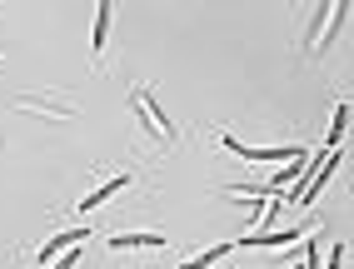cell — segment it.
<instances>
[{
  "label": "cell",
  "mask_w": 354,
  "mask_h": 269,
  "mask_svg": "<svg viewBox=\"0 0 354 269\" xmlns=\"http://www.w3.org/2000/svg\"><path fill=\"white\" fill-rule=\"evenodd\" d=\"M165 234L160 230H145V234H110V250H160Z\"/></svg>",
  "instance_id": "8992f818"
},
{
  "label": "cell",
  "mask_w": 354,
  "mask_h": 269,
  "mask_svg": "<svg viewBox=\"0 0 354 269\" xmlns=\"http://www.w3.org/2000/svg\"><path fill=\"white\" fill-rule=\"evenodd\" d=\"M304 269H319V244L304 239Z\"/></svg>",
  "instance_id": "7c38bea8"
},
{
  "label": "cell",
  "mask_w": 354,
  "mask_h": 269,
  "mask_svg": "<svg viewBox=\"0 0 354 269\" xmlns=\"http://www.w3.org/2000/svg\"><path fill=\"white\" fill-rule=\"evenodd\" d=\"M329 269H344V244H335V250H329Z\"/></svg>",
  "instance_id": "4fadbf2b"
},
{
  "label": "cell",
  "mask_w": 354,
  "mask_h": 269,
  "mask_svg": "<svg viewBox=\"0 0 354 269\" xmlns=\"http://www.w3.org/2000/svg\"><path fill=\"white\" fill-rule=\"evenodd\" d=\"M234 254V244H215V250H205V254H195V259H185L180 269H209V264H220V259H230Z\"/></svg>",
  "instance_id": "9c48e42d"
},
{
  "label": "cell",
  "mask_w": 354,
  "mask_h": 269,
  "mask_svg": "<svg viewBox=\"0 0 354 269\" xmlns=\"http://www.w3.org/2000/svg\"><path fill=\"white\" fill-rule=\"evenodd\" d=\"M220 150H230V155H240V160H270V165H279V160H299L310 145H279V150H254V145H240L234 135H220Z\"/></svg>",
  "instance_id": "7a4b0ae2"
},
{
  "label": "cell",
  "mask_w": 354,
  "mask_h": 269,
  "mask_svg": "<svg viewBox=\"0 0 354 269\" xmlns=\"http://www.w3.org/2000/svg\"><path fill=\"white\" fill-rule=\"evenodd\" d=\"M15 105L26 110V115H50V120H70V115H75L65 100H50V95H20Z\"/></svg>",
  "instance_id": "3957f363"
},
{
  "label": "cell",
  "mask_w": 354,
  "mask_h": 269,
  "mask_svg": "<svg viewBox=\"0 0 354 269\" xmlns=\"http://www.w3.org/2000/svg\"><path fill=\"white\" fill-rule=\"evenodd\" d=\"M125 185H130V175H115V180H105L100 189H90L85 200H80V214H85V210H95V205H105V200H115V194H120Z\"/></svg>",
  "instance_id": "52a82bcc"
},
{
  "label": "cell",
  "mask_w": 354,
  "mask_h": 269,
  "mask_svg": "<svg viewBox=\"0 0 354 269\" xmlns=\"http://www.w3.org/2000/svg\"><path fill=\"white\" fill-rule=\"evenodd\" d=\"M344 130H349V105H339V110H335V120H329V135H324V145H319V150H339Z\"/></svg>",
  "instance_id": "ba28073f"
},
{
  "label": "cell",
  "mask_w": 354,
  "mask_h": 269,
  "mask_svg": "<svg viewBox=\"0 0 354 269\" xmlns=\"http://www.w3.org/2000/svg\"><path fill=\"white\" fill-rule=\"evenodd\" d=\"M80 264V250H65L60 259H50V269H75Z\"/></svg>",
  "instance_id": "8fae6325"
},
{
  "label": "cell",
  "mask_w": 354,
  "mask_h": 269,
  "mask_svg": "<svg viewBox=\"0 0 354 269\" xmlns=\"http://www.w3.org/2000/svg\"><path fill=\"white\" fill-rule=\"evenodd\" d=\"M130 105H135V115H140V125H145L160 145H175V125H170V115L160 110V100L140 85V90H130Z\"/></svg>",
  "instance_id": "6da1fadb"
},
{
  "label": "cell",
  "mask_w": 354,
  "mask_h": 269,
  "mask_svg": "<svg viewBox=\"0 0 354 269\" xmlns=\"http://www.w3.org/2000/svg\"><path fill=\"white\" fill-rule=\"evenodd\" d=\"M299 269H304V264H299Z\"/></svg>",
  "instance_id": "5bb4252c"
},
{
  "label": "cell",
  "mask_w": 354,
  "mask_h": 269,
  "mask_svg": "<svg viewBox=\"0 0 354 269\" xmlns=\"http://www.w3.org/2000/svg\"><path fill=\"white\" fill-rule=\"evenodd\" d=\"M85 234H90V230H60L55 239H45V244H40V264H50V259H60V254L70 250V244H80Z\"/></svg>",
  "instance_id": "5b68a950"
},
{
  "label": "cell",
  "mask_w": 354,
  "mask_h": 269,
  "mask_svg": "<svg viewBox=\"0 0 354 269\" xmlns=\"http://www.w3.org/2000/svg\"><path fill=\"white\" fill-rule=\"evenodd\" d=\"M110 15H115V6L105 0V6L95 10V55H105V35H110Z\"/></svg>",
  "instance_id": "30bf717a"
},
{
  "label": "cell",
  "mask_w": 354,
  "mask_h": 269,
  "mask_svg": "<svg viewBox=\"0 0 354 269\" xmlns=\"http://www.w3.org/2000/svg\"><path fill=\"white\" fill-rule=\"evenodd\" d=\"M304 239L299 230H259V234H240V250H270V244H295Z\"/></svg>",
  "instance_id": "277c9868"
}]
</instances>
